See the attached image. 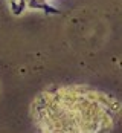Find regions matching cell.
<instances>
[{
  "instance_id": "obj_1",
  "label": "cell",
  "mask_w": 122,
  "mask_h": 133,
  "mask_svg": "<svg viewBox=\"0 0 122 133\" xmlns=\"http://www.w3.org/2000/svg\"><path fill=\"white\" fill-rule=\"evenodd\" d=\"M41 132H107L119 115L116 99L81 86H64L41 92L31 107Z\"/></svg>"
}]
</instances>
